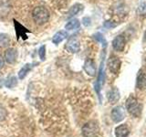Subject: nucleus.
<instances>
[{
  "instance_id": "13",
  "label": "nucleus",
  "mask_w": 146,
  "mask_h": 137,
  "mask_svg": "<svg viewBox=\"0 0 146 137\" xmlns=\"http://www.w3.org/2000/svg\"><path fill=\"white\" fill-rule=\"evenodd\" d=\"M68 37V32L66 30H60V31L57 32V33L53 36L52 42L55 45H58L60 42H62L64 39H67Z\"/></svg>"
},
{
  "instance_id": "27",
  "label": "nucleus",
  "mask_w": 146,
  "mask_h": 137,
  "mask_svg": "<svg viewBox=\"0 0 146 137\" xmlns=\"http://www.w3.org/2000/svg\"><path fill=\"white\" fill-rule=\"evenodd\" d=\"M3 66H4V59L1 55H0V68H2Z\"/></svg>"
},
{
  "instance_id": "5",
  "label": "nucleus",
  "mask_w": 146,
  "mask_h": 137,
  "mask_svg": "<svg viewBox=\"0 0 146 137\" xmlns=\"http://www.w3.org/2000/svg\"><path fill=\"white\" fill-rule=\"evenodd\" d=\"M65 48H66V49L68 50V51L70 52V53L79 52L80 49V40L78 39L76 37H71V38L67 41Z\"/></svg>"
},
{
  "instance_id": "3",
  "label": "nucleus",
  "mask_w": 146,
  "mask_h": 137,
  "mask_svg": "<svg viewBox=\"0 0 146 137\" xmlns=\"http://www.w3.org/2000/svg\"><path fill=\"white\" fill-rule=\"evenodd\" d=\"M81 134L83 137H98L100 134V127L96 122L90 121L82 126Z\"/></svg>"
},
{
  "instance_id": "21",
  "label": "nucleus",
  "mask_w": 146,
  "mask_h": 137,
  "mask_svg": "<svg viewBox=\"0 0 146 137\" xmlns=\"http://www.w3.org/2000/svg\"><path fill=\"white\" fill-rule=\"evenodd\" d=\"M38 55H39V58L42 61H44L46 59V46L43 45L41 46L39 48V51H38Z\"/></svg>"
},
{
  "instance_id": "22",
  "label": "nucleus",
  "mask_w": 146,
  "mask_h": 137,
  "mask_svg": "<svg viewBox=\"0 0 146 137\" xmlns=\"http://www.w3.org/2000/svg\"><path fill=\"white\" fill-rule=\"evenodd\" d=\"M7 110L3 105L0 104V122H2L5 120V118L7 117Z\"/></svg>"
},
{
  "instance_id": "14",
  "label": "nucleus",
  "mask_w": 146,
  "mask_h": 137,
  "mask_svg": "<svg viewBox=\"0 0 146 137\" xmlns=\"http://www.w3.org/2000/svg\"><path fill=\"white\" fill-rule=\"evenodd\" d=\"M120 91H119V90L117 88H113L111 89V90L109 91L108 93V100L109 102H111V104H114L116 103L119 100H120Z\"/></svg>"
},
{
  "instance_id": "25",
  "label": "nucleus",
  "mask_w": 146,
  "mask_h": 137,
  "mask_svg": "<svg viewBox=\"0 0 146 137\" xmlns=\"http://www.w3.org/2000/svg\"><path fill=\"white\" fill-rule=\"evenodd\" d=\"M82 21H83V25L85 27H88L90 25V17H84L83 19H82Z\"/></svg>"
},
{
  "instance_id": "10",
  "label": "nucleus",
  "mask_w": 146,
  "mask_h": 137,
  "mask_svg": "<svg viewBox=\"0 0 146 137\" xmlns=\"http://www.w3.org/2000/svg\"><path fill=\"white\" fill-rule=\"evenodd\" d=\"M17 59V51L16 49L9 48L5 52V61L9 64H14Z\"/></svg>"
},
{
  "instance_id": "6",
  "label": "nucleus",
  "mask_w": 146,
  "mask_h": 137,
  "mask_svg": "<svg viewBox=\"0 0 146 137\" xmlns=\"http://www.w3.org/2000/svg\"><path fill=\"white\" fill-rule=\"evenodd\" d=\"M121 59L118 57L116 56L110 57L108 61V67H109V70H111V72L114 73V74H117L121 68Z\"/></svg>"
},
{
  "instance_id": "8",
  "label": "nucleus",
  "mask_w": 146,
  "mask_h": 137,
  "mask_svg": "<svg viewBox=\"0 0 146 137\" xmlns=\"http://www.w3.org/2000/svg\"><path fill=\"white\" fill-rule=\"evenodd\" d=\"M125 44H126L125 38L121 35H119L112 41V48L116 51H122L125 48Z\"/></svg>"
},
{
  "instance_id": "4",
  "label": "nucleus",
  "mask_w": 146,
  "mask_h": 137,
  "mask_svg": "<svg viewBox=\"0 0 146 137\" xmlns=\"http://www.w3.org/2000/svg\"><path fill=\"white\" fill-rule=\"evenodd\" d=\"M14 21V27H15V31H16V35H17V39H19L20 38L22 39H27V33H30V31L25 27L23 25H21L19 22H17L16 19H13Z\"/></svg>"
},
{
  "instance_id": "23",
  "label": "nucleus",
  "mask_w": 146,
  "mask_h": 137,
  "mask_svg": "<svg viewBox=\"0 0 146 137\" xmlns=\"http://www.w3.org/2000/svg\"><path fill=\"white\" fill-rule=\"evenodd\" d=\"M94 38H95V39H97L98 41H100V42H102L104 46H106V40H105V39H104V37L102 36V34H100V33L95 34Z\"/></svg>"
},
{
  "instance_id": "1",
  "label": "nucleus",
  "mask_w": 146,
  "mask_h": 137,
  "mask_svg": "<svg viewBox=\"0 0 146 137\" xmlns=\"http://www.w3.org/2000/svg\"><path fill=\"white\" fill-rule=\"evenodd\" d=\"M32 17L38 25H44L49 19V12L44 7H36L32 12Z\"/></svg>"
},
{
  "instance_id": "15",
  "label": "nucleus",
  "mask_w": 146,
  "mask_h": 137,
  "mask_svg": "<svg viewBox=\"0 0 146 137\" xmlns=\"http://www.w3.org/2000/svg\"><path fill=\"white\" fill-rule=\"evenodd\" d=\"M130 134L129 128L125 124H121L115 128V135L116 137H127Z\"/></svg>"
},
{
  "instance_id": "7",
  "label": "nucleus",
  "mask_w": 146,
  "mask_h": 137,
  "mask_svg": "<svg viewBox=\"0 0 146 137\" xmlns=\"http://www.w3.org/2000/svg\"><path fill=\"white\" fill-rule=\"evenodd\" d=\"M126 116L124 108L121 106H117L112 109L111 111V119L114 122H120L122 120H124Z\"/></svg>"
},
{
  "instance_id": "19",
  "label": "nucleus",
  "mask_w": 146,
  "mask_h": 137,
  "mask_svg": "<svg viewBox=\"0 0 146 137\" xmlns=\"http://www.w3.org/2000/svg\"><path fill=\"white\" fill-rule=\"evenodd\" d=\"M10 37L7 34H0V49L7 48L10 44Z\"/></svg>"
},
{
  "instance_id": "16",
  "label": "nucleus",
  "mask_w": 146,
  "mask_h": 137,
  "mask_svg": "<svg viewBox=\"0 0 146 137\" xmlns=\"http://www.w3.org/2000/svg\"><path fill=\"white\" fill-rule=\"evenodd\" d=\"M80 22L78 19H76V18H73V19H70L67 23L65 29L67 30H75L80 29Z\"/></svg>"
},
{
  "instance_id": "11",
  "label": "nucleus",
  "mask_w": 146,
  "mask_h": 137,
  "mask_svg": "<svg viewBox=\"0 0 146 137\" xmlns=\"http://www.w3.org/2000/svg\"><path fill=\"white\" fill-rule=\"evenodd\" d=\"M84 70L88 75L93 77L96 74V65L91 59H88L84 63Z\"/></svg>"
},
{
  "instance_id": "2",
  "label": "nucleus",
  "mask_w": 146,
  "mask_h": 137,
  "mask_svg": "<svg viewBox=\"0 0 146 137\" xmlns=\"http://www.w3.org/2000/svg\"><path fill=\"white\" fill-rule=\"evenodd\" d=\"M126 109L131 115H133L134 117H140L143 106L133 95H131L126 100Z\"/></svg>"
},
{
  "instance_id": "24",
  "label": "nucleus",
  "mask_w": 146,
  "mask_h": 137,
  "mask_svg": "<svg viewBox=\"0 0 146 137\" xmlns=\"http://www.w3.org/2000/svg\"><path fill=\"white\" fill-rule=\"evenodd\" d=\"M138 12L140 15H145L146 14V3H143L138 8Z\"/></svg>"
},
{
  "instance_id": "12",
  "label": "nucleus",
  "mask_w": 146,
  "mask_h": 137,
  "mask_svg": "<svg viewBox=\"0 0 146 137\" xmlns=\"http://www.w3.org/2000/svg\"><path fill=\"white\" fill-rule=\"evenodd\" d=\"M136 86L139 90H144L146 88V73L143 70H139L138 72Z\"/></svg>"
},
{
  "instance_id": "17",
  "label": "nucleus",
  "mask_w": 146,
  "mask_h": 137,
  "mask_svg": "<svg viewBox=\"0 0 146 137\" xmlns=\"http://www.w3.org/2000/svg\"><path fill=\"white\" fill-rule=\"evenodd\" d=\"M82 9H83V6L81 4H75L70 8L68 10V17H72L76 15H78Z\"/></svg>"
},
{
  "instance_id": "20",
  "label": "nucleus",
  "mask_w": 146,
  "mask_h": 137,
  "mask_svg": "<svg viewBox=\"0 0 146 137\" xmlns=\"http://www.w3.org/2000/svg\"><path fill=\"white\" fill-rule=\"evenodd\" d=\"M17 83V78L16 77H9L8 79L6 80V82H5V85H6L7 88H13L14 86H16Z\"/></svg>"
},
{
  "instance_id": "26",
  "label": "nucleus",
  "mask_w": 146,
  "mask_h": 137,
  "mask_svg": "<svg viewBox=\"0 0 146 137\" xmlns=\"http://www.w3.org/2000/svg\"><path fill=\"white\" fill-rule=\"evenodd\" d=\"M115 26H116V24H112V22H111V21H106L104 23V27H109V29H111V27H113Z\"/></svg>"
},
{
  "instance_id": "9",
  "label": "nucleus",
  "mask_w": 146,
  "mask_h": 137,
  "mask_svg": "<svg viewBox=\"0 0 146 137\" xmlns=\"http://www.w3.org/2000/svg\"><path fill=\"white\" fill-rule=\"evenodd\" d=\"M12 5L10 0H0V17H7L11 11Z\"/></svg>"
},
{
  "instance_id": "18",
  "label": "nucleus",
  "mask_w": 146,
  "mask_h": 137,
  "mask_svg": "<svg viewBox=\"0 0 146 137\" xmlns=\"http://www.w3.org/2000/svg\"><path fill=\"white\" fill-rule=\"evenodd\" d=\"M32 67H33V66H32V64H30V63H27V64H26V65H24L22 67V68L19 70V72H18V78H19V80L24 79V78L27 76V73L31 70Z\"/></svg>"
}]
</instances>
